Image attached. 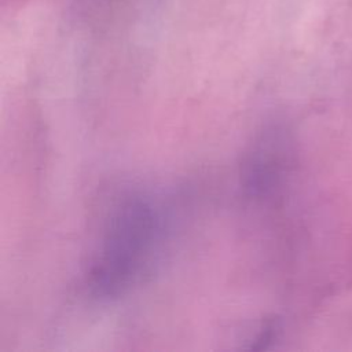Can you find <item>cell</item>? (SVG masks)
<instances>
[{"mask_svg": "<svg viewBox=\"0 0 352 352\" xmlns=\"http://www.w3.org/2000/svg\"><path fill=\"white\" fill-rule=\"evenodd\" d=\"M143 209L139 204H129L116 214L94 268L100 290L120 287L138 264L150 231V220Z\"/></svg>", "mask_w": 352, "mask_h": 352, "instance_id": "6da1fadb", "label": "cell"}]
</instances>
